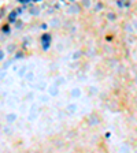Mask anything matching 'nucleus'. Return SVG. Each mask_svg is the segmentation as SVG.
<instances>
[{
  "instance_id": "f257e3e1",
  "label": "nucleus",
  "mask_w": 137,
  "mask_h": 153,
  "mask_svg": "<svg viewBox=\"0 0 137 153\" xmlns=\"http://www.w3.org/2000/svg\"><path fill=\"white\" fill-rule=\"evenodd\" d=\"M48 41H49V36H48V34L43 36V45H44L45 49L48 48Z\"/></svg>"
},
{
  "instance_id": "f03ea898",
  "label": "nucleus",
  "mask_w": 137,
  "mask_h": 153,
  "mask_svg": "<svg viewBox=\"0 0 137 153\" xmlns=\"http://www.w3.org/2000/svg\"><path fill=\"white\" fill-rule=\"evenodd\" d=\"M19 1H23V3H25V1H28V0H19Z\"/></svg>"
},
{
  "instance_id": "7ed1b4c3",
  "label": "nucleus",
  "mask_w": 137,
  "mask_h": 153,
  "mask_svg": "<svg viewBox=\"0 0 137 153\" xmlns=\"http://www.w3.org/2000/svg\"><path fill=\"white\" fill-rule=\"evenodd\" d=\"M1 57H3V55H1V53H0V59H1Z\"/></svg>"
}]
</instances>
